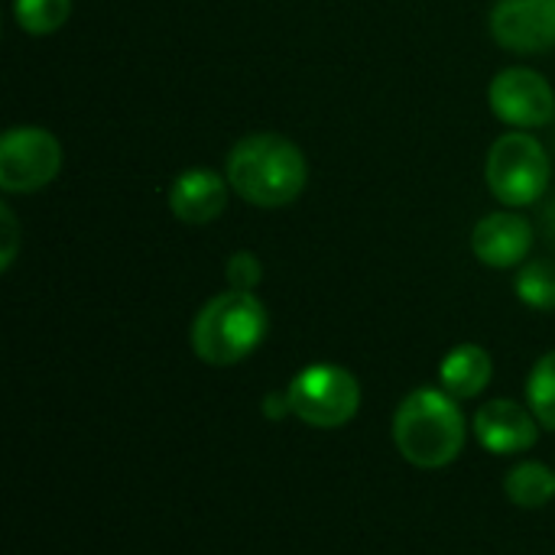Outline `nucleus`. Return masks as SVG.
<instances>
[{"mask_svg":"<svg viewBox=\"0 0 555 555\" xmlns=\"http://www.w3.org/2000/svg\"><path fill=\"white\" fill-rule=\"evenodd\" d=\"M224 179L247 205L283 208L302 195L309 163L302 150L280 133H250L231 146Z\"/></svg>","mask_w":555,"mask_h":555,"instance_id":"1","label":"nucleus"},{"mask_svg":"<svg viewBox=\"0 0 555 555\" xmlns=\"http://www.w3.org/2000/svg\"><path fill=\"white\" fill-rule=\"evenodd\" d=\"M393 442L416 468H446L465 449V416L446 390H413L393 416Z\"/></svg>","mask_w":555,"mask_h":555,"instance_id":"2","label":"nucleus"},{"mask_svg":"<svg viewBox=\"0 0 555 555\" xmlns=\"http://www.w3.org/2000/svg\"><path fill=\"white\" fill-rule=\"evenodd\" d=\"M267 335V309L254 293L228 289L202 306L192 325V348L211 367H231L257 351Z\"/></svg>","mask_w":555,"mask_h":555,"instance_id":"3","label":"nucleus"},{"mask_svg":"<svg viewBox=\"0 0 555 555\" xmlns=\"http://www.w3.org/2000/svg\"><path fill=\"white\" fill-rule=\"evenodd\" d=\"M491 195L507 208H527L543 198L550 185V156L543 143L524 130H511L494 140L485 163Z\"/></svg>","mask_w":555,"mask_h":555,"instance_id":"4","label":"nucleus"},{"mask_svg":"<svg viewBox=\"0 0 555 555\" xmlns=\"http://www.w3.org/2000/svg\"><path fill=\"white\" fill-rule=\"evenodd\" d=\"M286 397L299 423L312 429H338L354 420L361 406V384L338 364H312L293 377Z\"/></svg>","mask_w":555,"mask_h":555,"instance_id":"5","label":"nucleus"},{"mask_svg":"<svg viewBox=\"0 0 555 555\" xmlns=\"http://www.w3.org/2000/svg\"><path fill=\"white\" fill-rule=\"evenodd\" d=\"M62 169V146L42 127H13L0 140V189L26 195L46 189Z\"/></svg>","mask_w":555,"mask_h":555,"instance_id":"6","label":"nucleus"},{"mask_svg":"<svg viewBox=\"0 0 555 555\" xmlns=\"http://www.w3.org/2000/svg\"><path fill=\"white\" fill-rule=\"evenodd\" d=\"M488 101L491 111L517 127V130H533V127H546L555 117V91L553 85L533 72V68H504L491 88H488Z\"/></svg>","mask_w":555,"mask_h":555,"instance_id":"7","label":"nucleus"},{"mask_svg":"<svg viewBox=\"0 0 555 555\" xmlns=\"http://www.w3.org/2000/svg\"><path fill=\"white\" fill-rule=\"evenodd\" d=\"M491 36L498 46L537 55L555 46V0H498L491 10Z\"/></svg>","mask_w":555,"mask_h":555,"instance_id":"8","label":"nucleus"},{"mask_svg":"<svg viewBox=\"0 0 555 555\" xmlns=\"http://www.w3.org/2000/svg\"><path fill=\"white\" fill-rule=\"evenodd\" d=\"M475 436L494 455H520L537 446L540 420L517 400H491L475 413Z\"/></svg>","mask_w":555,"mask_h":555,"instance_id":"9","label":"nucleus"},{"mask_svg":"<svg viewBox=\"0 0 555 555\" xmlns=\"http://www.w3.org/2000/svg\"><path fill=\"white\" fill-rule=\"evenodd\" d=\"M533 247V224L517 211H491L472 231V250L485 267L511 270L527 260Z\"/></svg>","mask_w":555,"mask_h":555,"instance_id":"10","label":"nucleus"},{"mask_svg":"<svg viewBox=\"0 0 555 555\" xmlns=\"http://www.w3.org/2000/svg\"><path fill=\"white\" fill-rule=\"evenodd\" d=\"M228 179L211 169H189L169 189V208L185 224H208L228 205Z\"/></svg>","mask_w":555,"mask_h":555,"instance_id":"11","label":"nucleus"},{"mask_svg":"<svg viewBox=\"0 0 555 555\" xmlns=\"http://www.w3.org/2000/svg\"><path fill=\"white\" fill-rule=\"evenodd\" d=\"M491 374H494V361L481 345H459L439 364L442 390L455 400L478 397L491 384Z\"/></svg>","mask_w":555,"mask_h":555,"instance_id":"12","label":"nucleus"},{"mask_svg":"<svg viewBox=\"0 0 555 555\" xmlns=\"http://www.w3.org/2000/svg\"><path fill=\"white\" fill-rule=\"evenodd\" d=\"M504 491L517 507L540 511L555 498V475L540 462H520L517 468H511Z\"/></svg>","mask_w":555,"mask_h":555,"instance_id":"13","label":"nucleus"},{"mask_svg":"<svg viewBox=\"0 0 555 555\" xmlns=\"http://www.w3.org/2000/svg\"><path fill=\"white\" fill-rule=\"evenodd\" d=\"M68 13H72V0H13V16L20 29L29 36H49L62 29Z\"/></svg>","mask_w":555,"mask_h":555,"instance_id":"14","label":"nucleus"},{"mask_svg":"<svg viewBox=\"0 0 555 555\" xmlns=\"http://www.w3.org/2000/svg\"><path fill=\"white\" fill-rule=\"evenodd\" d=\"M527 403L540 426L555 429V351L543 354L527 380Z\"/></svg>","mask_w":555,"mask_h":555,"instance_id":"15","label":"nucleus"},{"mask_svg":"<svg viewBox=\"0 0 555 555\" xmlns=\"http://www.w3.org/2000/svg\"><path fill=\"white\" fill-rule=\"evenodd\" d=\"M517 296L530 309H555V263L553 260H530L517 273Z\"/></svg>","mask_w":555,"mask_h":555,"instance_id":"16","label":"nucleus"},{"mask_svg":"<svg viewBox=\"0 0 555 555\" xmlns=\"http://www.w3.org/2000/svg\"><path fill=\"white\" fill-rule=\"evenodd\" d=\"M224 276H228L231 289H244V293H250V289L260 283L263 267H260V260H257L250 250H237V254H231V257H228Z\"/></svg>","mask_w":555,"mask_h":555,"instance_id":"17","label":"nucleus"},{"mask_svg":"<svg viewBox=\"0 0 555 555\" xmlns=\"http://www.w3.org/2000/svg\"><path fill=\"white\" fill-rule=\"evenodd\" d=\"M0 224H3V254H0V267L10 270V267H13V257H16V244H20V228H16V218H13V208H10V205H0Z\"/></svg>","mask_w":555,"mask_h":555,"instance_id":"18","label":"nucleus"},{"mask_svg":"<svg viewBox=\"0 0 555 555\" xmlns=\"http://www.w3.org/2000/svg\"><path fill=\"white\" fill-rule=\"evenodd\" d=\"M263 413H267V416H273V420H276V416H286V413H293V410H289V397H286V393H270V397H267V403H263Z\"/></svg>","mask_w":555,"mask_h":555,"instance_id":"19","label":"nucleus"}]
</instances>
